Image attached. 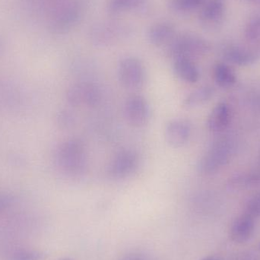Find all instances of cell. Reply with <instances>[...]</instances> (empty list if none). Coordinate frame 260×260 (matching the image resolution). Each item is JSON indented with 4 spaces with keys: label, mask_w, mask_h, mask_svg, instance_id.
I'll return each mask as SVG.
<instances>
[{
    "label": "cell",
    "mask_w": 260,
    "mask_h": 260,
    "mask_svg": "<svg viewBox=\"0 0 260 260\" xmlns=\"http://www.w3.org/2000/svg\"><path fill=\"white\" fill-rule=\"evenodd\" d=\"M145 0H110L108 8L112 13H120L142 6Z\"/></svg>",
    "instance_id": "cell-18"
},
{
    "label": "cell",
    "mask_w": 260,
    "mask_h": 260,
    "mask_svg": "<svg viewBox=\"0 0 260 260\" xmlns=\"http://www.w3.org/2000/svg\"><path fill=\"white\" fill-rule=\"evenodd\" d=\"M215 82L223 88L232 86L236 82V76L232 68L224 63L217 64L214 69Z\"/></svg>",
    "instance_id": "cell-17"
},
{
    "label": "cell",
    "mask_w": 260,
    "mask_h": 260,
    "mask_svg": "<svg viewBox=\"0 0 260 260\" xmlns=\"http://www.w3.org/2000/svg\"><path fill=\"white\" fill-rule=\"evenodd\" d=\"M62 260H72V259H62Z\"/></svg>",
    "instance_id": "cell-28"
},
{
    "label": "cell",
    "mask_w": 260,
    "mask_h": 260,
    "mask_svg": "<svg viewBox=\"0 0 260 260\" xmlns=\"http://www.w3.org/2000/svg\"><path fill=\"white\" fill-rule=\"evenodd\" d=\"M214 90L210 86H203L189 93L183 102L186 108H194L204 105L213 96Z\"/></svg>",
    "instance_id": "cell-16"
},
{
    "label": "cell",
    "mask_w": 260,
    "mask_h": 260,
    "mask_svg": "<svg viewBox=\"0 0 260 260\" xmlns=\"http://www.w3.org/2000/svg\"><path fill=\"white\" fill-rule=\"evenodd\" d=\"M174 60V71L180 80L189 84L198 82L200 71L192 59L178 58Z\"/></svg>",
    "instance_id": "cell-12"
},
{
    "label": "cell",
    "mask_w": 260,
    "mask_h": 260,
    "mask_svg": "<svg viewBox=\"0 0 260 260\" xmlns=\"http://www.w3.org/2000/svg\"><path fill=\"white\" fill-rule=\"evenodd\" d=\"M249 1L253 2V3H260V0H249Z\"/></svg>",
    "instance_id": "cell-26"
},
{
    "label": "cell",
    "mask_w": 260,
    "mask_h": 260,
    "mask_svg": "<svg viewBox=\"0 0 260 260\" xmlns=\"http://www.w3.org/2000/svg\"><path fill=\"white\" fill-rule=\"evenodd\" d=\"M175 29L168 22H160L154 24L148 32V39L154 45H162L174 39Z\"/></svg>",
    "instance_id": "cell-14"
},
{
    "label": "cell",
    "mask_w": 260,
    "mask_h": 260,
    "mask_svg": "<svg viewBox=\"0 0 260 260\" xmlns=\"http://www.w3.org/2000/svg\"><path fill=\"white\" fill-rule=\"evenodd\" d=\"M229 121V107L225 103H219L213 108L208 117V128L212 132H221L228 127Z\"/></svg>",
    "instance_id": "cell-13"
},
{
    "label": "cell",
    "mask_w": 260,
    "mask_h": 260,
    "mask_svg": "<svg viewBox=\"0 0 260 260\" xmlns=\"http://www.w3.org/2000/svg\"><path fill=\"white\" fill-rule=\"evenodd\" d=\"M202 260H218V259H215V258H213V257H206V258H204V259H203Z\"/></svg>",
    "instance_id": "cell-25"
},
{
    "label": "cell",
    "mask_w": 260,
    "mask_h": 260,
    "mask_svg": "<svg viewBox=\"0 0 260 260\" xmlns=\"http://www.w3.org/2000/svg\"><path fill=\"white\" fill-rule=\"evenodd\" d=\"M67 102L73 107L94 108L102 100V92L99 85L90 82H80L67 90Z\"/></svg>",
    "instance_id": "cell-3"
},
{
    "label": "cell",
    "mask_w": 260,
    "mask_h": 260,
    "mask_svg": "<svg viewBox=\"0 0 260 260\" xmlns=\"http://www.w3.org/2000/svg\"><path fill=\"white\" fill-rule=\"evenodd\" d=\"M246 214L250 215L253 218L260 217V193L253 197L249 201Z\"/></svg>",
    "instance_id": "cell-23"
},
{
    "label": "cell",
    "mask_w": 260,
    "mask_h": 260,
    "mask_svg": "<svg viewBox=\"0 0 260 260\" xmlns=\"http://www.w3.org/2000/svg\"><path fill=\"white\" fill-rule=\"evenodd\" d=\"M245 38L249 42L260 43V17L254 16L249 20L245 28Z\"/></svg>",
    "instance_id": "cell-19"
},
{
    "label": "cell",
    "mask_w": 260,
    "mask_h": 260,
    "mask_svg": "<svg viewBox=\"0 0 260 260\" xmlns=\"http://www.w3.org/2000/svg\"><path fill=\"white\" fill-rule=\"evenodd\" d=\"M192 134V126L184 119H174L167 123L165 138L167 143L172 148H182L189 142Z\"/></svg>",
    "instance_id": "cell-9"
},
{
    "label": "cell",
    "mask_w": 260,
    "mask_h": 260,
    "mask_svg": "<svg viewBox=\"0 0 260 260\" xmlns=\"http://www.w3.org/2000/svg\"><path fill=\"white\" fill-rule=\"evenodd\" d=\"M254 218L245 214L235 220L230 231V237L234 242L244 244L251 238L254 232Z\"/></svg>",
    "instance_id": "cell-11"
},
{
    "label": "cell",
    "mask_w": 260,
    "mask_h": 260,
    "mask_svg": "<svg viewBox=\"0 0 260 260\" xmlns=\"http://www.w3.org/2000/svg\"><path fill=\"white\" fill-rule=\"evenodd\" d=\"M140 158L136 151L124 149L117 152L111 159L107 168V173L113 180H123L129 178L139 167Z\"/></svg>",
    "instance_id": "cell-4"
},
{
    "label": "cell",
    "mask_w": 260,
    "mask_h": 260,
    "mask_svg": "<svg viewBox=\"0 0 260 260\" xmlns=\"http://www.w3.org/2000/svg\"><path fill=\"white\" fill-rule=\"evenodd\" d=\"M224 12V0H206L200 12V21L206 27L215 28L222 23Z\"/></svg>",
    "instance_id": "cell-10"
},
{
    "label": "cell",
    "mask_w": 260,
    "mask_h": 260,
    "mask_svg": "<svg viewBox=\"0 0 260 260\" xmlns=\"http://www.w3.org/2000/svg\"><path fill=\"white\" fill-rule=\"evenodd\" d=\"M57 120L58 123L60 125L61 127L64 128V129H69L75 124L76 117L71 111L63 110L59 113Z\"/></svg>",
    "instance_id": "cell-22"
},
{
    "label": "cell",
    "mask_w": 260,
    "mask_h": 260,
    "mask_svg": "<svg viewBox=\"0 0 260 260\" xmlns=\"http://www.w3.org/2000/svg\"><path fill=\"white\" fill-rule=\"evenodd\" d=\"M56 163L60 171L70 178H80L88 168L86 147L79 139L62 142L56 151Z\"/></svg>",
    "instance_id": "cell-1"
},
{
    "label": "cell",
    "mask_w": 260,
    "mask_h": 260,
    "mask_svg": "<svg viewBox=\"0 0 260 260\" xmlns=\"http://www.w3.org/2000/svg\"><path fill=\"white\" fill-rule=\"evenodd\" d=\"M130 28L124 23L107 21L93 26L90 38L95 45L108 46L128 37Z\"/></svg>",
    "instance_id": "cell-6"
},
{
    "label": "cell",
    "mask_w": 260,
    "mask_h": 260,
    "mask_svg": "<svg viewBox=\"0 0 260 260\" xmlns=\"http://www.w3.org/2000/svg\"><path fill=\"white\" fill-rule=\"evenodd\" d=\"M127 260H138V259H127Z\"/></svg>",
    "instance_id": "cell-27"
},
{
    "label": "cell",
    "mask_w": 260,
    "mask_h": 260,
    "mask_svg": "<svg viewBox=\"0 0 260 260\" xmlns=\"http://www.w3.org/2000/svg\"><path fill=\"white\" fill-rule=\"evenodd\" d=\"M12 203V199L6 195L0 194V212L7 209Z\"/></svg>",
    "instance_id": "cell-24"
},
{
    "label": "cell",
    "mask_w": 260,
    "mask_h": 260,
    "mask_svg": "<svg viewBox=\"0 0 260 260\" xmlns=\"http://www.w3.org/2000/svg\"><path fill=\"white\" fill-rule=\"evenodd\" d=\"M44 255L35 250H19L15 252L11 260H42Z\"/></svg>",
    "instance_id": "cell-21"
},
{
    "label": "cell",
    "mask_w": 260,
    "mask_h": 260,
    "mask_svg": "<svg viewBox=\"0 0 260 260\" xmlns=\"http://www.w3.org/2000/svg\"><path fill=\"white\" fill-rule=\"evenodd\" d=\"M117 76L120 84L127 89H139L146 82L145 67L139 59L132 56L120 61Z\"/></svg>",
    "instance_id": "cell-5"
},
{
    "label": "cell",
    "mask_w": 260,
    "mask_h": 260,
    "mask_svg": "<svg viewBox=\"0 0 260 260\" xmlns=\"http://www.w3.org/2000/svg\"><path fill=\"white\" fill-rule=\"evenodd\" d=\"M259 250H260V244H259Z\"/></svg>",
    "instance_id": "cell-29"
},
{
    "label": "cell",
    "mask_w": 260,
    "mask_h": 260,
    "mask_svg": "<svg viewBox=\"0 0 260 260\" xmlns=\"http://www.w3.org/2000/svg\"><path fill=\"white\" fill-rule=\"evenodd\" d=\"M224 55L228 61L237 65H248L256 59V55L253 51L241 46H229L224 50Z\"/></svg>",
    "instance_id": "cell-15"
},
{
    "label": "cell",
    "mask_w": 260,
    "mask_h": 260,
    "mask_svg": "<svg viewBox=\"0 0 260 260\" xmlns=\"http://www.w3.org/2000/svg\"><path fill=\"white\" fill-rule=\"evenodd\" d=\"M84 8L83 2L81 0L67 2L55 13L51 22L52 29L56 32L70 30L80 19Z\"/></svg>",
    "instance_id": "cell-8"
},
{
    "label": "cell",
    "mask_w": 260,
    "mask_h": 260,
    "mask_svg": "<svg viewBox=\"0 0 260 260\" xmlns=\"http://www.w3.org/2000/svg\"><path fill=\"white\" fill-rule=\"evenodd\" d=\"M123 114L127 123L136 128L146 126L151 117L149 104L140 94L130 95L125 101Z\"/></svg>",
    "instance_id": "cell-7"
},
{
    "label": "cell",
    "mask_w": 260,
    "mask_h": 260,
    "mask_svg": "<svg viewBox=\"0 0 260 260\" xmlns=\"http://www.w3.org/2000/svg\"><path fill=\"white\" fill-rule=\"evenodd\" d=\"M209 46L203 38L193 35H183L174 38L169 46L170 56L173 59L192 58L207 53Z\"/></svg>",
    "instance_id": "cell-2"
},
{
    "label": "cell",
    "mask_w": 260,
    "mask_h": 260,
    "mask_svg": "<svg viewBox=\"0 0 260 260\" xmlns=\"http://www.w3.org/2000/svg\"><path fill=\"white\" fill-rule=\"evenodd\" d=\"M206 2V0H171L170 6L176 12H190L203 6Z\"/></svg>",
    "instance_id": "cell-20"
}]
</instances>
